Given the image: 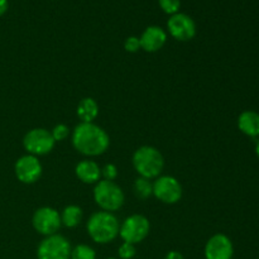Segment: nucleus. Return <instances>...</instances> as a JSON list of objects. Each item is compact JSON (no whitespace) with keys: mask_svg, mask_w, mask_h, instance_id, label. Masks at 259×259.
I'll return each mask as SVG.
<instances>
[{"mask_svg":"<svg viewBox=\"0 0 259 259\" xmlns=\"http://www.w3.org/2000/svg\"><path fill=\"white\" fill-rule=\"evenodd\" d=\"M32 224L39 234L48 237V235L56 234L62 223H61V215L58 214L57 210L46 206L40 207L33 214Z\"/></svg>","mask_w":259,"mask_h":259,"instance_id":"obj_8","label":"nucleus"},{"mask_svg":"<svg viewBox=\"0 0 259 259\" xmlns=\"http://www.w3.org/2000/svg\"><path fill=\"white\" fill-rule=\"evenodd\" d=\"M119 228L118 219L109 211L95 212L88 222L89 235L99 244L113 242L119 235Z\"/></svg>","mask_w":259,"mask_h":259,"instance_id":"obj_2","label":"nucleus"},{"mask_svg":"<svg viewBox=\"0 0 259 259\" xmlns=\"http://www.w3.org/2000/svg\"><path fill=\"white\" fill-rule=\"evenodd\" d=\"M108 259H116V258H108Z\"/></svg>","mask_w":259,"mask_h":259,"instance_id":"obj_28","label":"nucleus"},{"mask_svg":"<svg viewBox=\"0 0 259 259\" xmlns=\"http://www.w3.org/2000/svg\"><path fill=\"white\" fill-rule=\"evenodd\" d=\"M8 8H9V0H0V17L7 13Z\"/></svg>","mask_w":259,"mask_h":259,"instance_id":"obj_26","label":"nucleus"},{"mask_svg":"<svg viewBox=\"0 0 259 259\" xmlns=\"http://www.w3.org/2000/svg\"><path fill=\"white\" fill-rule=\"evenodd\" d=\"M153 195L164 204H176L182 197V187L172 176H161L154 181Z\"/></svg>","mask_w":259,"mask_h":259,"instance_id":"obj_10","label":"nucleus"},{"mask_svg":"<svg viewBox=\"0 0 259 259\" xmlns=\"http://www.w3.org/2000/svg\"><path fill=\"white\" fill-rule=\"evenodd\" d=\"M68 133H70V129H68V126L65 125V124H58V125H56L55 128L52 129V132H51V134H52L53 139H55L56 142H61L63 141V139L67 138Z\"/></svg>","mask_w":259,"mask_h":259,"instance_id":"obj_22","label":"nucleus"},{"mask_svg":"<svg viewBox=\"0 0 259 259\" xmlns=\"http://www.w3.org/2000/svg\"><path fill=\"white\" fill-rule=\"evenodd\" d=\"M168 32L175 39L187 42L196 35V24L194 19L185 13H176L171 15L167 22Z\"/></svg>","mask_w":259,"mask_h":259,"instance_id":"obj_9","label":"nucleus"},{"mask_svg":"<svg viewBox=\"0 0 259 259\" xmlns=\"http://www.w3.org/2000/svg\"><path fill=\"white\" fill-rule=\"evenodd\" d=\"M134 194L139 199H148L153 194V184H151V181L148 179L139 177L134 182Z\"/></svg>","mask_w":259,"mask_h":259,"instance_id":"obj_18","label":"nucleus"},{"mask_svg":"<svg viewBox=\"0 0 259 259\" xmlns=\"http://www.w3.org/2000/svg\"><path fill=\"white\" fill-rule=\"evenodd\" d=\"M70 259H96V253L89 245L78 244L71 250Z\"/></svg>","mask_w":259,"mask_h":259,"instance_id":"obj_19","label":"nucleus"},{"mask_svg":"<svg viewBox=\"0 0 259 259\" xmlns=\"http://www.w3.org/2000/svg\"><path fill=\"white\" fill-rule=\"evenodd\" d=\"M255 153H257V156H258V158H259V139H258V142H257V146H255Z\"/></svg>","mask_w":259,"mask_h":259,"instance_id":"obj_27","label":"nucleus"},{"mask_svg":"<svg viewBox=\"0 0 259 259\" xmlns=\"http://www.w3.org/2000/svg\"><path fill=\"white\" fill-rule=\"evenodd\" d=\"M101 176H104V179L106 181H114L116 179V176H118V169H116V167L114 164L109 163L101 169Z\"/></svg>","mask_w":259,"mask_h":259,"instance_id":"obj_24","label":"nucleus"},{"mask_svg":"<svg viewBox=\"0 0 259 259\" xmlns=\"http://www.w3.org/2000/svg\"><path fill=\"white\" fill-rule=\"evenodd\" d=\"M95 202L105 211H115L124 204V192L114 181H99L94 189Z\"/></svg>","mask_w":259,"mask_h":259,"instance_id":"obj_4","label":"nucleus"},{"mask_svg":"<svg viewBox=\"0 0 259 259\" xmlns=\"http://www.w3.org/2000/svg\"><path fill=\"white\" fill-rule=\"evenodd\" d=\"M238 126L245 136L259 137V114L252 110L243 111L238 118Z\"/></svg>","mask_w":259,"mask_h":259,"instance_id":"obj_15","label":"nucleus"},{"mask_svg":"<svg viewBox=\"0 0 259 259\" xmlns=\"http://www.w3.org/2000/svg\"><path fill=\"white\" fill-rule=\"evenodd\" d=\"M149 222L143 215H132L126 218L121 227L119 228V235L125 243L138 244L143 242L149 234Z\"/></svg>","mask_w":259,"mask_h":259,"instance_id":"obj_6","label":"nucleus"},{"mask_svg":"<svg viewBox=\"0 0 259 259\" xmlns=\"http://www.w3.org/2000/svg\"><path fill=\"white\" fill-rule=\"evenodd\" d=\"M136 253H137L136 245L131 244V243L124 242L118 249V254L120 259H132L134 255H136Z\"/></svg>","mask_w":259,"mask_h":259,"instance_id":"obj_21","label":"nucleus"},{"mask_svg":"<svg viewBox=\"0 0 259 259\" xmlns=\"http://www.w3.org/2000/svg\"><path fill=\"white\" fill-rule=\"evenodd\" d=\"M139 40H141L142 50H144L146 52L153 53L163 47L167 40V34L161 27L151 25V27L146 28V30L142 33Z\"/></svg>","mask_w":259,"mask_h":259,"instance_id":"obj_13","label":"nucleus"},{"mask_svg":"<svg viewBox=\"0 0 259 259\" xmlns=\"http://www.w3.org/2000/svg\"><path fill=\"white\" fill-rule=\"evenodd\" d=\"M99 106L94 99L85 98L78 103L77 115L82 123H93L94 119L98 116Z\"/></svg>","mask_w":259,"mask_h":259,"instance_id":"obj_16","label":"nucleus"},{"mask_svg":"<svg viewBox=\"0 0 259 259\" xmlns=\"http://www.w3.org/2000/svg\"><path fill=\"white\" fill-rule=\"evenodd\" d=\"M75 172L78 180H81L83 184H98L100 181L101 168L94 161H89V159L81 161L76 166Z\"/></svg>","mask_w":259,"mask_h":259,"instance_id":"obj_14","label":"nucleus"},{"mask_svg":"<svg viewBox=\"0 0 259 259\" xmlns=\"http://www.w3.org/2000/svg\"><path fill=\"white\" fill-rule=\"evenodd\" d=\"M42 175V164L32 154L20 157L15 163V176L23 184H34Z\"/></svg>","mask_w":259,"mask_h":259,"instance_id":"obj_11","label":"nucleus"},{"mask_svg":"<svg viewBox=\"0 0 259 259\" xmlns=\"http://www.w3.org/2000/svg\"><path fill=\"white\" fill-rule=\"evenodd\" d=\"M234 254V247L225 234H215L207 240L205 245V258L206 259H232Z\"/></svg>","mask_w":259,"mask_h":259,"instance_id":"obj_12","label":"nucleus"},{"mask_svg":"<svg viewBox=\"0 0 259 259\" xmlns=\"http://www.w3.org/2000/svg\"><path fill=\"white\" fill-rule=\"evenodd\" d=\"M56 141L51 132L43 128H35L28 132L23 139V146L25 151L32 156H43L50 153L55 147Z\"/></svg>","mask_w":259,"mask_h":259,"instance_id":"obj_7","label":"nucleus"},{"mask_svg":"<svg viewBox=\"0 0 259 259\" xmlns=\"http://www.w3.org/2000/svg\"><path fill=\"white\" fill-rule=\"evenodd\" d=\"M133 166L141 177L148 180L156 179L163 169L164 159L157 148L143 146L134 152Z\"/></svg>","mask_w":259,"mask_h":259,"instance_id":"obj_3","label":"nucleus"},{"mask_svg":"<svg viewBox=\"0 0 259 259\" xmlns=\"http://www.w3.org/2000/svg\"><path fill=\"white\" fill-rule=\"evenodd\" d=\"M124 48H125L126 52H131V53H136L141 50V40H139L138 37H128L124 42Z\"/></svg>","mask_w":259,"mask_h":259,"instance_id":"obj_23","label":"nucleus"},{"mask_svg":"<svg viewBox=\"0 0 259 259\" xmlns=\"http://www.w3.org/2000/svg\"><path fill=\"white\" fill-rule=\"evenodd\" d=\"M72 144L81 154L95 157L105 153L110 144V138L108 133L96 124L81 123L73 131Z\"/></svg>","mask_w":259,"mask_h":259,"instance_id":"obj_1","label":"nucleus"},{"mask_svg":"<svg viewBox=\"0 0 259 259\" xmlns=\"http://www.w3.org/2000/svg\"><path fill=\"white\" fill-rule=\"evenodd\" d=\"M158 4L161 9L163 10L166 14L174 15L180 12L181 8V0H158Z\"/></svg>","mask_w":259,"mask_h":259,"instance_id":"obj_20","label":"nucleus"},{"mask_svg":"<svg viewBox=\"0 0 259 259\" xmlns=\"http://www.w3.org/2000/svg\"><path fill=\"white\" fill-rule=\"evenodd\" d=\"M164 259H185V258L184 255H182L180 252H177V250H171V252L167 253Z\"/></svg>","mask_w":259,"mask_h":259,"instance_id":"obj_25","label":"nucleus"},{"mask_svg":"<svg viewBox=\"0 0 259 259\" xmlns=\"http://www.w3.org/2000/svg\"><path fill=\"white\" fill-rule=\"evenodd\" d=\"M82 219V210L77 205H68L61 214V223L67 228H75Z\"/></svg>","mask_w":259,"mask_h":259,"instance_id":"obj_17","label":"nucleus"},{"mask_svg":"<svg viewBox=\"0 0 259 259\" xmlns=\"http://www.w3.org/2000/svg\"><path fill=\"white\" fill-rule=\"evenodd\" d=\"M71 244L63 235H48L40 242L37 249L38 259H70Z\"/></svg>","mask_w":259,"mask_h":259,"instance_id":"obj_5","label":"nucleus"}]
</instances>
